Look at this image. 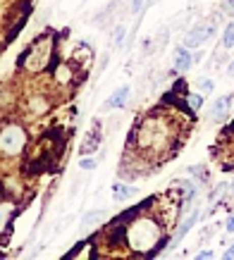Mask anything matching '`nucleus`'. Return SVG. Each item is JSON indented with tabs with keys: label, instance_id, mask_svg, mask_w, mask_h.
Here are the masks:
<instances>
[{
	"label": "nucleus",
	"instance_id": "f257e3e1",
	"mask_svg": "<svg viewBox=\"0 0 234 260\" xmlns=\"http://www.w3.org/2000/svg\"><path fill=\"white\" fill-rule=\"evenodd\" d=\"M129 239H132V244H134L136 251H146L149 246L156 244L158 229L153 227V222L141 220V222H136V224L129 229Z\"/></svg>",
	"mask_w": 234,
	"mask_h": 260
},
{
	"label": "nucleus",
	"instance_id": "f03ea898",
	"mask_svg": "<svg viewBox=\"0 0 234 260\" xmlns=\"http://www.w3.org/2000/svg\"><path fill=\"white\" fill-rule=\"evenodd\" d=\"M0 148L5 153H19L24 148V132L19 126H10L8 132L0 136Z\"/></svg>",
	"mask_w": 234,
	"mask_h": 260
},
{
	"label": "nucleus",
	"instance_id": "7ed1b4c3",
	"mask_svg": "<svg viewBox=\"0 0 234 260\" xmlns=\"http://www.w3.org/2000/svg\"><path fill=\"white\" fill-rule=\"evenodd\" d=\"M213 34H215V26H213V24H206V26H198V29H194V31L189 34L184 43H187V48H196V46H201L203 41L211 39Z\"/></svg>",
	"mask_w": 234,
	"mask_h": 260
},
{
	"label": "nucleus",
	"instance_id": "20e7f679",
	"mask_svg": "<svg viewBox=\"0 0 234 260\" xmlns=\"http://www.w3.org/2000/svg\"><path fill=\"white\" fill-rule=\"evenodd\" d=\"M127 98H129V86H122L120 91H115V93H112L108 101H105V110H115V108H122V105L127 103Z\"/></svg>",
	"mask_w": 234,
	"mask_h": 260
},
{
	"label": "nucleus",
	"instance_id": "39448f33",
	"mask_svg": "<svg viewBox=\"0 0 234 260\" xmlns=\"http://www.w3.org/2000/svg\"><path fill=\"white\" fill-rule=\"evenodd\" d=\"M98 143H101V126H98V122H96L94 132L86 136L84 146H81V155H89V153H94V150L98 148Z\"/></svg>",
	"mask_w": 234,
	"mask_h": 260
},
{
	"label": "nucleus",
	"instance_id": "423d86ee",
	"mask_svg": "<svg viewBox=\"0 0 234 260\" xmlns=\"http://www.w3.org/2000/svg\"><path fill=\"white\" fill-rule=\"evenodd\" d=\"M229 105H232V95H222V98H218L215 105H213V110H211V119H222L225 117V112L229 110Z\"/></svg>",
	"mask_w": 234,
	"mask_h": 260
},
{
	"label": "nucleus",
	"instance_id": "0eeeda50",
	"mask_svg": "<svg viewBox=\"0 0 234 260\" xmlns=\"http://www.w3.org/2000/svg\"><path fill=\"white\" fill-rule=\"evenodd\" d=\"M189 64H191V53H189L187 48H180V50H177V57H174V67H177V70H187Z\"/></svg>",
	"mask_w": 234,
	"mask_h": 260
},
{
	"label": "nucleus",
	"instance_id": "6e6552de",
	"mask_svg": "<svg viewBox=\"0 0 234 260\" xmlns=\"http://www.w3.org/2000/svg\"><path fill=\"white\" fill-rule=\"evenodd\" d=\"M196 220H198V213H196V210H194V213H191V215H189V217H187V222H184V224H182V227H180V232H177V237H174V244H180V239L184 237V234H187L189 229L194 227V224H196Z\"/></svg>",
	"mask_w": 234,
	"mask_h": 260
},
{
	"label": "nucleus",
	"instance_id": "1a4fd4ad",
	"mask_svg": "<svg viewBox=\"0 0 234 260\" xmlns=\"http://www.w3.org/2000/svg\"><path fill=\"white\" fill-rule=\"evenodd\" d=\"M136 193V189H129V186H122V184H115L112 186V196L117 198V201H125V198L134 196Z\"/></svg>",
	"mask_w": 234,
	"mask_h": 260
},
{
	"label": "nucleus",
	"instance_id": "9d476101",
	"mask_svg": "<svg viewBox=\"0 0 234 260\" xmlns=\"http://www.w3.org/2000/svg\"><path fill=\"white\" fill-rule=\"evenodd\" d=\"M222 43H225V48L234 46V24H229V26L225 29V39H222Z\"/></svg>",
	"mask_w": 234,
	"mask_h": 260
},
{
	"label": "nucleus",
	"instance_id": "9b49d317",
	"mask_svg": "<svg viewBox=\"0 0 234 260\" xmlns=\"http://www.w3.org/2000/svg\"><path fill=\"white\" fill-rule=\"evenodd\" d=\"M103 215H105L103 210H91V213H86L84 215V224H94L96 220H101Z\"/></svg>",
	"mask_w": 234,
	"mask_h": 260
},
{
	"label": "nucleus",
	"instance_id": "f8f14e48",
	"mask_svg": "<svg viewBox=\"0 0 234 260\" xmlns=\"http://www.w3.org/2000/svg\"><path fill=\"white\" fill-rule=\"evenodd\" d=\"M96 165H98V162H96L94 158H84L81 162H79V167H81V170H96Z\"/></svg>",
	"mask_w": 234,
	"mask_h": 260
},
{
	"label": "nucleus",
	"instance_id": "ddd939ff",
	"mask_svg": "<svg viewBox=\"0 0 234 260\" xmlns=\"http://www.w3.org/2000/svg\"><path fill=\"white\" fill-rule=\"evenodd\" d=\"M201 101H203L201 95H189V105H191V110H194V112L201 108Z\"/></svg>",
	"mask_w": 234,
	"mask_h": 260
},
{
	"label": "nucleus",
	"instance_id": "4468645a",
	"mask_svg": "<svg viewBox=\"0 0 234 260\" xmlns=\"http://www.w3.org/2000/svg\"><path fill=\"white\" fill-rule=\"evenodd\" d=\"M198 86H201V91H213V88H215V84H213V79H201V84H198Z\"/></svg>",
	"mask_w": 234,
	"mask_h": 260
},
{
	"label": "nucleus",
	"instance_id": "2eb2a0df",
	"mask_svg": "<svg viewBox=\"0 0 234 260\" xmlns=\"http://www.w3.org/2000/svg\"><path fill=\"white\" fill-rule=\"evenodd\" d=\"M122 39H125V26H120V29H117V34H115V43H117V46L122 43Z\"/></svg>",
	"mask_w": 234,
	"mask_h": 260
},
{
	"label": "nucleus",
	"instance_id": "dca6fc26",
	"mask_svg": "<svg viewBox=\"0 0 234 260\" xmlns=\"http://www.w3.org/2000/svg\"><path fill=\"white\" fill-rule=\"evenodd\" d=\"M227 232H234V215L227 220Z\"/></svg>",
	"mask_w": 234,
	"mask_h": 260
},
{
	"label": "nucleus",
	"instance_id": "f3484780",
	"mask_svg": "<svg viewBox=\"0 0 234 260\" xmlns=\"http://www.w3.org/2000/svg\"><path fill=\"white\" fill-rule=\"evenodd\" d=\"M198 258H213V253L211 251H201L198 253Z\"/></svg>",
	"mask_w": 234,
	"mask_h": 260
},
{
	"label": "nucleus",
	"instance_id": "a211bd4d",
	"mask_svg": "<svg viewBox=\"0 0 234 260\" xmlns=\"http://www.w3.org/2000/svg\"><path fill=\"white\" fill-rule=\"evenodd\" d=\"M225 258H234V246H232V248H227V251H225Z\"/></svg>",
	"mask_w": 234,
	"mask_h": 260
},
{
	"label": "nucleus",
	"instance_id": "6ab92c4d",
	"mask_svg": "<svg viewBox=\"0 0 234 260\" xmlns=\"http://www.w3.org/2000/svg\"><path fill=\"white\" fill-rule=\"evenodd\" d=\"M229 74L234 77V60H232V64H229Z\"/></svg>",
	"mask_w": 234,
	"mask_h": 260
},
{
	"label": "nucleus",
	"instance_id": "aec40b11",
	"mask_svg": "<svg viewBox=\"0 0 234 260\" xmlns=\"http://www.w3.org/2000/svg\"><path fill=\"white\" fill-rule=\"evenodd\" d=\"M232 193H234V186H232Z\"/></svg>",
	"mask_w": 234,
	"mask_h": 260
}]
</instances>
